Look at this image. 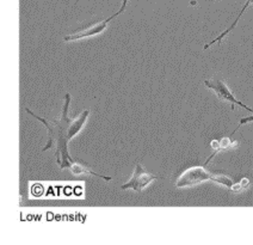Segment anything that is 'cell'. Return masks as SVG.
I'll list each match as a JSON object with an SVG mask.
<instances>
[{
	"instance_id": "obj_8",
	"label": "cell",
	"mask_w": 253,
	"mask_h": 245,
	"mask_svg": "<svg viewBox=\"0 0 253 245\" xmlns=\"http://www.w3.org/2000/svg\"><path fill=\"white\" fill-rule=\"evenodd\" d=\"M211 144H212L211 146L214 147V152H212V154L209 157V159L207 160V163H209V161L212 159V157L217 154V152L228 148V147H231L233 145H237V143H234V141L228 139V138H223V139H221L220 141H212Z\"/></svg>"
},
{
	"instance_id": "obj_9",
	"label": "cell",
	"mask_w": 253,
	"mask_h": 245,
	"mask_svg": "<svg viewBox=\"0 0 253 245\" xmlns=\"http://www.w3.org/2000/svg\"><path fill=\"white\" fill-rule=\"evenodd\" d=\"M252 121H253V115H252V116H247V117H244V119H241V120H240V122H239V126H238V127H237V129H234V132H233V133H232V135H233V134H234V133H235V132H237V131H238V129H239L241 126L246 125V123H249V122H252Z\"/></svg>"
},
{
	"instance_id": "obj_4",
	"label": "cell",
	"mask_w": 253,
	"mask_h": 245,
	"mask_svg": "<svg viewBox=\"0 0 253 245\" xmlns=\"http://www.w3.org/2000/svg\"><path fill=\"white\" fill-rule=\"evenodd\" d=\"M126 2H128V0H123V4L122 6L119 11H117L116 13L113 14L111 17H109L108 19H104V21L97 23V24L92 25V27L87 28V29H84V30H80L78 31L76 34H72V35H68V36H65V42H71V41H77V40H82V39H85V37H91V36H96L98 35V34L103 33V31L105 30L106 27H108V24L113 21L114 18H116L117 16H120L121 13L123 12V11L126 10Z\"/></svg>"
},
{
	"instance_id": "obj_2",
	"label": "cell",
	"mask_w": 253,
	"mask_h": 245,
	"mask_svg": "<svg viewBox=\"0 0 253 245\" xmlns=\"http://www.w3.org/2000/svg\"><path fill=\"white\" fill-rule=\"evenodd\" d=\"M206 181H214V182L222 184L229 189H232L234 186L233 181L227 176L211 174V172L207 171L203 166H194L180 175L176 182V187L177 188H186V187L196 186V184L206 182Z\"/></svg>"
},
{
	"instance_id": "obj_5",
	"label": "cell",
	"mask_w": 253,
	"mask_h": 245,
	"mask_svg": "<svg viewBox=\"0 0 253 245\" xmlns=\"http://www.w3.org/2000/svg\"><path fill=\"white\" fill-rule=\"evenodd\" d=\"M157 178L158 176L149 174V172L146 171L145 168H143L140 163H137L136 166H135L134 174L131 176V178L126 184H123V186L121 187V189H131L136 193H141L143 188H146L152 181L157 180Z\"/></svg>"
},
{
	"instance_id": "obj_6",
	"label": "cell",
	"mask_w": 253,
	"mask_h": 245,
	"mask_svg": "<svg viewBox=\"0 0 253 245\" xmlns=\"http://www.w3.org/2000/svg\"><path fill=\"white\" fill-rule=\"evenodd\" d=\"M88 115H90V109H85V110L83 111L77 119L72 120L70 128H68V139L72 140L80 131H82L83 127L85 125L86 120L88 119Z\"/></svg>"
},
{
	"instance_id": "obj_1",
	"label": "cell",
	"mask_w": 253,
	"mask_h": 245,
	"mask_svg": "<svg viewBox=\"0 0 253 245\" xmlns=\"http://www.w3.org/2000/svg\"><path fill=\"white\" fill-rule=\"evenodd\" d=\"M70 103H71V95L66 94L65 95V104L62 106L61 111V119L60 120H53L49 121L47 119H43L41 116H37L36 114H34L30 109L25 108V111L28 114H30L31 116L35 117L36 120H39L40 122H42L43 125L45 126V128L49 132V140H48L47 145H45L44 148L42 151H47L49 149L51 146H55V154H56V161L60 165V168H70L72 172L76 175L80 174H88L97 176V177L103 178L105 181H111V177H108V176H103L99 174H94L91 170H87L85 166H83L82 164H78L73 158L71 157L70 153H68L67 144L70 139H68V128H70V125L72 120L68 116V109H70Z\"/></svg>"
},
{
	"instance_id": "obj_7",
	"label": "cell",
	"mask_w": 253,
	"mask_h": 245,
	"mask_svg": "<svg viewBox=\"0 0 253 245\" xmlns=\"http://www.w3.org/2000/svg\"><path fill=\"white\" fill-rule=\"evenodd\" d=\"M252 2H253V0H247V1H246V4H245V5H244V7H243V8H241L240 13H239V14H238L237 19H235V21H234V23H233V24L231 25V27H229L228 29H227V30H226V31H223V33H222V34H221V35H220V36H217V37H216V39H215V40H212V41H211V42L207 43V45H206V46H204V47H203V48H204V49H208L209 47H211V46H212V45H215V43H220L221 41H222V40H223V37H225L226 35H228V34H229V33H231V31L233 30V29H234V28H235V25H237V24H238V22H239L240 17H241V16H243V14H244V12H245V11H246V8H247V7H249V6H250V5H251V4H252Z\"/></svg>"
},
{
	"instance_id": "obj_3",
	"label": "cell",
	"mask_w": 253,
	"mask_h": 245,
	"mask_svg": "<svg viewBox=\"0 0 253 245\" xmlns=\"http://www.w3.org/2000/svg\"><path fill=\"white\" fill-rule=\"evenodd\" d=\"M204 85H206L207 89H209V90H211L212 92H214L218 99L231 103L232 110H234L235 105H239V106H241V108L245 109V110L250 111L251 114H253V109L250 108V106H247L246 104H244L243 102H240V100L234 96V94L231 91V89L228 88V85H227L222 79H218V78L207 79V80H204Z\"/></svg>"
}]
</instances>
